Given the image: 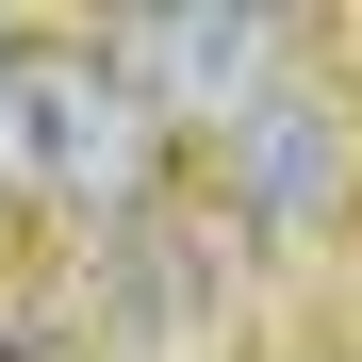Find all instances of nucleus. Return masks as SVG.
Returning a JSON list of instances; mask_svg holds the SVG:
<instances>
[{"label": "nucleus", "mask_w": 362, "mask_h": 362, "mask_svg": "<svg viewBox=\"0 0 362 362\" xmlns=\"http://www.w3.org/2000/svg\"><path fill=\"white\" fill-rule=\"evenodd\" d=\"M165 115L148 83L115 66V49H33V181L49 198H83V214H148V181H165Z\"/></svg>", "instance_id": "f257e3e1"}, {"label": "nucleus", "mask_w": 362, "mask_h": 362, "mask_svg": "<svg viewBox=\"0 0 362 362\" xmlns=\"http://www.w3.org/2000/svg\"><path fill=\"white\" fill-rule=\"evenodd\" d=\"M115 66L148 83L165 132H198V115L230 132V115L264 99V66H280V17H132V33H115Z\"/></svg>", "instance_id": "f03ea898"}, {"label": "nucleus", "mask_w": 362, "mask_h": 362, "mask_svg": "<svg viewBox=\"0 0 362 362\" xmlns=\"http://www.w3.org/2000/svg\"><path fill=\"white\" fill-rule=\"evenodd\" d=\"M230 198H247L264 230H296L329 198V99H296V83H264L247 115H230Z\"/></svg>", "instance_id": "7ed1b4c3"}]
</instances>
